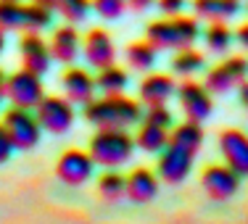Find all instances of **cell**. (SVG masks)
Here are the masks:
<instances>
[{
  "instance_id": "obj_1",
  "label": "cell",
  "mask_w": 248,
  "mask_h": 224,
  "mask_svg": "<svg viewBox=\"0 0 248 224\" xmlns=\"http://www.w3.org/2000/svg\"><path fill=\"white\" fill-rule=\"evenodd\" d=\"M85 119L98 129H129L143 119L140 100L122 95H100L85 105Z\"/></svg>"
},
{
  "instance_id": "obj_2",
  "label": "cell",
  "mask_w": 248,
  "mask_h": 224,
  "mask_svg": "<svg viewBox=\"0 0 248 224\" xmlns=\"http://www.w3.org/2000/svg\"><path fill=\"white\" fill-rule=\"evenodd\" d=\"M201 37V24L196 16H161L145 27V40L156 50H182L193 48Z\"/></svg>"
},
{
  "instance_id": "obj_3",
  "label": "cell",
  "mask_w": 248,
  "mask_h": 224,
  "mask_svg": "<svg viewBox=\"0 0 248 224\" xmlns=\"http://www.w3.org/2000/svg\"><path fill=\"white\" fill-rule=\"evenodd\" d=\"M135 137L127 129H98L90 137L87 153L93 156L95 166L103 169H119L135 156Z\"/></svg>"
},
{
  "instance_id": "obj_4",
  "label": "cell",
  "mask_w": 248,
  "mask_h": 224,
  "mask_svg": "<svg viewBox=\"0 0 248 224\" xmlns=\"http://www.w3.org/2000/svg\"><path fill=\"white\" fill-rule=\"evenodd\" d=\"M53 24V11L24 0H0L3 32H43Z\"/></svg>"
},
{
  "instance_id": "obj_5",
  "label": "cell",
  "mask_w": 248,
  "mask_h": 224,
  "mask_svg": "<svg viewBox=\"0 0 248 224\" xmlns=\"http://www.w3.org/2000/svg\"><path fill=\"white\" fill-rule=\"evenodd\" d=\"M0 124L5 127L11 143H14L16 150H29L40 143V134H43V127L37 121V114L32 108H19V105H11L3 114V121Z\"/></svg>"
},
{
  "instance_id": "obj_6",
  "label": "cell",
  "mask_w": 248,
  "mask_h": 224,
  "mask_svg": "<svg viewBox=\"0 0 248 224\" xmlns=\"http://www.w3.org/2000/svg\"><path fill=\"white\" fill-rule=\"evenodd\" d=\"M5 98L11 100V105L34 111L40 105V100L45 98L43 76L29 72V69H16L14 74L5 76Z\"/></svg>"
},
{
  "instance_id": "obj_7",
  "label": "cell",
  "mask_w": 248,
  "mask_h": 224,
  "mask_svg": "<svg viewBox=\"0 0 248 224\" xmlns=\"http://www.w3.org/2000/svg\"><path fill=\"white\" fill-rule=\"evenodd\" d=\"M248 79V58L246 56H227L224 61H219L217 66L209 69L206 74V90L209 92H230L235 87H240Z\"/></svg>"
},
{
  "instance_id": "obj_8",
  "label": "cell",
  "mask_w": 248,
  "mask_h": 224,
  "mask_svg": "<svg viewBox=\"0 0 248 224\" xmlns=\"http://www.w3.org/2000/svg\"><path fill=\"white\" fill-rule=\"evenodd\" d=\"M37 121L50 134H66L74 124V103L61 95H45L34 108Z\"/></svg>"
},
{
  "instance_id": "obj_9",
  "label": "cell",
  "mask_w": 248,
  "mask_h": 224,
  "mask_svg": "<svg viewBox=\"0 0 248 224\" xmlns=\"http://www.w3.org/2000/svg\"><path fill=\"white\" fill-rule=\"evenodd\" d=\"M177 100H180V108L185 114V119L190 121H206L214 111V100H211V92L206 90L203 82L196 79H185L182 85H177Z\"/></svg>"
},
{
  "instance_id": "obj_10",
  "label": "cell",
  "mask_w": 248,
  "mask_h": 224,
  "mask_svg": "<svg viewBox=\"0 0 248 224\" xmlns=\"http://www.w3.org/2000/svg\"><path fill=\"white\" fill-rule=\"evenodd\" d=\"M56 174L63 185L69 187H77V185H85L93 174H95V161L87 150H79V148H69L58 158L56 164Z\"/></svg>"
},
{
  "instance_id": "obj_11",
  "label": "cell",
  "mask_w": 248,
  "mask_h": 224,
  "mask_svg": "<svg viewBox=\"0 0 248 224\" xmlns=\"http://www.w3.org/2000/svg\"><path fill=\"white\" fill-rule=\"evenodd\" d=\"M201 187L211 200H230L240 190V177L227 164H209L201 172Z\"/></svg>"
},
{
  "instance_id": "obj_12",
  "label": "cell",
  "mask_w": 248,
  "mask_h": 224,
  "mask_svg": "<svg viewBox=\"0 0 248 224\" xmlns=\"http://www.w3.org/2000/svg\"><path fill=\"white\" fill-rule=\"evenodd\" d=\"M82 53H85V61L93 69H106L111 63H116V45L114 37L106 32L103 27H93L90 32L82 40Z\"/></svg>"
},
{
  "instance_id": "obj_13",
  "label": "cell",
  "mask_w": 248,
  "mask_h": 224,
  "mask_svg": "<svg viewBox=\"0 0 248 224\" xmlns=\"http://www.w3.org/2000/svg\"><path fill=\"white\" fill-rule=\"evenodd\" d=\"M19 53H21V69H29L34 74H48L53 56H50V45L43 40L40 32H24L19 40Z\"/></svg>"
},
{
  "instance_id": "obj_14",
  "label": "cell",
  "mask_w": 248,
  "mask_h": 224,
  "mask_svg": "<svg viewBox=\"0 0 248 224\" xmlns=\"http://www.w3.org/2000/svg\"><path fill=\"white\" fill-rule=\"evenodd\" d=\"M193 153L187 150H180L174 145H167L161 153H158V161H156V174L161 182L167 185H180L193 169Z\"/></svg>"
},
{
  "instance_id": "obj_15",
  "label": "cell",
  "mask_w": 248,
  "mask_h": 224,
  "mask_svg": "<svg viewBox=\"0 0 248 224\" xmlns=\"http://www.w3.org/2000/svg\"><path fill=\"white\" fill-rule=\"evenodd\" d=\"M219 153L230 169L243 179L248 177V134L240 129H222Z\"/></svg>"
},
{
  "instance_id": "obj_16",
  "label": "cell",
  "mask_w": 248,
  "mask_h": 224,
  "mask_svg": "<svg viewBox=\"0 0 248 224\" xmlns=\"http://www.w3.org/2000/svg\"><path fill=\"white\" fill-rule=\"evenodd\" d=\"M61 87H63V98L72 100L74 105H87L95 98V76L82 66H69L61 74Z\"/></svg>"
},
{
  "instance_id": "obj_17",
  "label": "cell",
  "mask_w": 248,
  "mask_h": 224,
  "mask_svg": "<svg viewBox=\"0 0 248 224\" xmlns=\"http://www.w3.org/2000/svg\"><path fill=\"white\" fill-rule=\"evenodd\" d=\"M48 45H50L53 61L72 66V63L77 61V56H79V50H82V37H79V32H77L74 24H63V27L53 29Z\"/></svg>"
},
{
  "instance_id": "obj_18",
  "label": "cell",
  "mask_w": 248,
  "mask_h": 224,
  "mask_svg": "<svg viewBox=\"0 0 248 224\" xmlns=\"http://www.w3.org/2000/svg\"><path fill=\"white\" fill-rule=\"evenodd\" d=\"M140 103L145 105H167L169 98L177 95V82L169 74H148L138 87Z\"/></svg>"
},
{
  "instance_id": "obj_19",
  "label": "cell",
  "mask_w": 248,
  "mask_h": 224,
  "mask_svg": "<svg viewBox=\"0 0 248 224\" xmlns=\"http://www.w3.org/2000/svg\"><path fill=\"white\" fill-rule=\"evenodd\" d=\"M158 195V174L151 169L138 166L127 174V198L132 203H151Z\"/></svg>"
},
{
  "instance_id": "obj_20",
  "label": "cell",
  "mask_w": 248,
  "mask_h": 224,
  "mask_svg": "<svg viewBox=\"0 0 248 224\" xmlns=\"http://www.w3.org/2000/svg\"><path fill=\"white\" fill-rule=\"evenodd\" d=\"M243 3L240 0H193V14L196 19H206L211 21H227L235 19L240 14Z\"/></svg>"
},
{
  "instance_id": "obj_21",
  "label": "cell",
  "mask_w": 248,
  "mask_h": 224,
  "mask_svg": "<svg viewBox=\"0 0 248 224\" xmlns=\"http://www.w3.org/2000/svg\"><path fill=\"white\" fill-rule=\"evenodd\" d=\"M169 145L196 156L201 150V145H203V127H201L198 121H190V119L180 121V124H174L172 132H169Z\"/></svg>"
},
{
  "instance_id": "obj_22",
  "label": "cell",
  "mask_w": 248,
  "mask_h": 224,
  "mask_svg": "<svg viewBox=\"0 0 248 224\" xmlns=\"http://www.w3.org/2000/svg\"><path fill=\"white\" fill-rule=\"evenodd\" d=\"M127 85H129V74L122 66H116V63L98 69V74H95V87L103 95H122L127 90Z\"/></svg>"
},
{
  "instance_id": "obj_23",
  "label": "cell",
  "mask_w": 248,
  "mask_h": 224,
  "mask_svg": "<svg viewBox=\"0 0 248 224\" xmlns=\"http://www.w3.org/2000/svg\"><path fill=\"white\" fill-rule=\"evenodd\" d=\"M135 145L145 153H161L169 145V129L156 127V124H151V121H143L138 129V134H135Z\"/></svg>"
},
{
  "instance_id": "obj_24",
  "label": "cell",
  "mask_w": 248,
  "mask_h": 224,
  "mask_svg": "<svg viewBox=\"0 0 248 224\" xmlns=\"http://www.w3.org/2000/svg\"><path fill=\"white\" fill-rule=\"evenodd\" d=\"M203 66H206V56L196 48H182V50H177L174 58H172V72L185 76V79H190L193 74H198Z\"/></svg>"
},
{
  "instance_id": "obj_25",
  "label": "cell",
  "mask_w": 248,
  "mask_h": 224,
  "mask_svg": "<svg viewBox=\"0 0 248 224\" xmlns=\"http://www.w3.org/2000/svg\"><path fill=\"white\" fill-rule=\"evenodd\" d=\"M156 48L148 43V40H138V43H129L127 45V63L138 72H148L156 63Z\"/></svg>"
},
{
  "instance_id": "obj_26",
  "label": "cell",
  "mask_w": 248,
  "mask_h": 224,
  "mask_svg": "<svg viewBox=\"0 0 248 224\" xmlns=\"http://www.w3.org/2000/svg\"><path fill=\"white\" fill-rule=\"evenodd\" d=\"M98 193L106 200H119L127 195V177L116 169H106L103 174L98 177Z\"/></svg>"
},
{
  "instance_id": "obj_27",
  "label": "cell",
  "mask_w": 248,
  "mask_h": 224,
  "mask_svg": "<svg viewBox=\"0 0 248 224\" xmlns=\"http://www.w3.org/2000/svg\"><path fill=\"white\" fill-rule=\"evenodd\" d=\"M201 34H203V43H206V48H209L211 53H224L230 45H232V40H235V34L230 32V27L224 24V21H211Z\"/></svg>"
},
{
  "instance_id": "obj_28",
  "label": "cell",
  "mask_w": 248,
  "mask_h": 224,
  "mask_svg": "<svg viewBox=\"0 0 248 224\" xmlns=\"http://www.w3.org/2000/svg\"><path fill=\"white\" fill-rule=\"evenodd\" d=\"M56 11L61 14V19L66 24H79V21H85L90 16L93 0H61Z\"/></svg>"
},
{
  "instance_id": "obj_29",
  "label": "cell",
  "mask_w": 248,
  "mask_h": 224,
  "mask_svg": "<svg viewBox=\"0 0 248 224\" xmlns=\"http://www.w3.org/2000/svg\"><path fill=\"white\" fill-rule=\"evenodd\" d=\"M127 8V0H93V11L106 21H114L119 19Z\"/></svg>"
},
{
  "instance_id": "obj_30",
  "label": "cell",
  "mask_w": 248,
  "mask_h": 224,
  "mask_svg": "<svg viewBox=\"0 0 248 224\" xmlns=\"http://www.w3.org/2000/svg\"><path fill=\"white\" fill-rule=\"evenodd\" d=\"M145 121H151L156 127H164V129L174 127V116L169 111V105H148L145 108Z\"/></svg>"
},
{
  "instance_id": "obj_31",
  "label": "cell",
  "mask_w": 248,
  "mask_h": 224,
  "mask_svg": "<svg viewBox=\"0 0 248 224\" xmlns=\"http://www.w3.org/2000/svg\"><path fill=\"white\" fill-rule=\"evenodd\" d=\"M185 3L187 0H156L158 11H161L164 16H180L182 11H185Z\"/></svg>"
},
{
  "instance_id": "obj_32",
  "label": "cell",
  "mask_w": 248,
  "mask_h": 224,
  "mask_svg": "<svg viewBox=\"0 0 248 224\" xmlns=\"http://www.w3.org/2000/svg\"><path fill=\"white\" fill-rule=\"evenodd\" d=\"M14 143H11V137H8V132H5V127L0 124V164H5L11 158V153H14Z\"/></svg>"
},
{
  "instance_id": "obj_33",
  "label": "cell",
  "mask_w": 248,
  "mask_h": 224,
  "mask_svg": "<svg viewBox=\"0 0 248 224\" xmlns=\"http://www.w3.org/2000/svg\"><path fill=\"white\" fill-rule=\"evenodd\" d=\"M151 5H156V0H127V8L132 11H148Z\"/></svg>"
},
{
  "instance_id": "obj_34",
  "label": "cell",
  "mask_w": 248,
  "mask_h": 224,
  "mask_svg": "<svg viewBox=\"0 0 248 224\" xmlns=\"http://www.w3.org/2000/svg\"><path fill=\"white\" fill-rule=\"evenodd\" d=\"M235 40H238V43H240V45H243V48L248 50V21L238 27V32H235Z\"/></svg>"
},
{
  "instance_id": "obj_35",
  "label": "cell",
  "mask_w": 248,
  "mask_h": 224,
  "mask_svg": "<svg viewBox=\"0 0 248 224\" xmlns=\"http://www.w3.org/2000/svg\"><path fill=\"white\" fill-rule=\"evenodd\" d=\"M238 95H240V103H243V108L248 111V79L238 87Z\"/></svg>"
},
{
  "instance_id": "obj_36",
  "label": "cell",
  "mask_w": 248,
  "mask_h": 224,
  "mask_svg": "<svg viewBox=\"0 0 248 224\" xmlns=\"http://www.w3.org/2000/svg\"><path fill=\"white\" fill-rule=\"evenodd\" d=\"M29 3H37V5H43V8H50V11H56L61 0H29Z\"/></svg>"
},
{
  "instance_id": "obj_37",
  "label": "cell",
  "mask_w": 248,
  "mask_h": 224,
  "mask_svg": "<svg viewBox=\"0 0 248 224\" xmlns=\"http://www.w3.org/2000/svg\"><path fill=\"white\" fill-rule=\"evenodd\" d=\"M5 76H8V74L0 69V105H3V100H5Z\"/></svg>"
},
{
  "instance_id": "obj_38",
  "label": "cell",
  "mask_w": 248,
  "mask_h": 224,
  "mask_svg": "<svg viewBox=\"0 0 248 224\" xmlns=\"http://www.w3.org/2000/svg\"><path fill=\"white\" fill-rule=\"evenodd\" d=\"M3 50H5V32L0 29V56H3Z\"/></svg>"
},
{
  "instance_id": "obj_39",
  "label": "cell",
  "mask_w": 248,
  "mask_h": 224,
  "mask_svg": "<svg viewBox=\"0 0 248 224\" xmlns=\"http://www.w3.org/2000/svg\"><path fill=\"white\" fill-rule=\"evenodd\" d=\"M246 8H248V5H246Z\"/></svg>"
}]
</instances>
